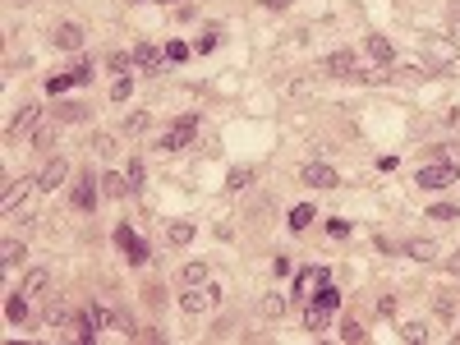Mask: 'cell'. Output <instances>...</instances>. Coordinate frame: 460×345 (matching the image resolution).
<instances>
[{
	"label": "cell",
	"mask_w": 460,
	"mask_h": 345,
	"mask_svg": "<svg viewBox=\"0 0 460 345\" xmlns=\"http://www.w3.org/2000/svg\"><path fill=\"white\" fill-rule=\"evenodd\" d=\"M217 42H221V28H203V33L194 37V51H198V56H203V51H212V46H217Z\"/></svg>",
	"instance_id": "obj_26"
},
{
	"label": "cell",
	"mask_w": 460,
	"mask_h": 345,
	"mask_svg": "<svg viewBox=\"0 0 460 345\" xmlns=\"http://www.w3.org/2000/svg\"><path fill=\"white\" fill-rule=\"evenodd\" d=\"M327 313H331V309H327L322 300H318V304H308V313H304V327H308V332H322V327H327Z\"/></svg>",
	"instance_id": "obj_18"
},
{
	"label": "cell",
	"mask_w": 460,
	"mask_h": 345,
	"mask_svg": "<svg viewBox=\"0 0 460 345\" xmlns=\"http://www.w3.org/2000/svg\"><path fill=\"white\" fill-rule=\"evenodd\" d=\"M134 65H138L143 74H161L166 56H161V51H157L152 42H138V46H134Z\"/></svg>",
	"instance_id": "obj_14"
},
{
	"label": "cell",
	"mask_w": 460,
	"mask_h": 345,
	"mask_svg": "<svg viewBox=\"0 0 460 345\" xmlns=\"http://www.w3.org/2000/svg\"><path fill=\"white\" fill-rule=\"evenodd\" d=\"M419 42H424V56L433 60V69H451V65H456V56H460L456 37H419Z\"/></svg>",
	"instance_id": "obj_2"
},
{
	"label": "cell",
	"mask_w": 460,
	"mask_h": 345,
	"mask_svg": "<svg viewBox=\"0 0 460 345\" xmlns=\"http://www.w3.org/2000/svg\"><path fill=\"white\" fill-rule=\"evenodd\" d=\"M451 37H456V42H460V0H451Z\"/></svg>",
	"instance_id": "obj_44"
},
{
	"label": "cell",
	"mask_w": 460,
	"mask_h": 345,
	"mask_svg": "<svg viewBox=\"0 0 460 345\" xmlns=\"http://www.w3.org/2000/svg\"><path fill=\"white\" fill-rule=\"evenodd\" d=\"M42 290H46V272L33 267L28 277H23V295H42Z\"/></svg>",
	"instance_id": "obj_28"
},
{
	"label": "cell",
	"mask_w": 460,
	"mask_h": 345,
	"mask_svg": "<svg viewBox=\"0 0 460 345\" xmlns=\"http://www.w3.org/2000/svg\"><path fill=\"white\" fill-rule=\"evenodd\" d=\"M364 336H368V332H364L359 323H345V327H340V341H364Z\"/></svg>",
	"instance_id": "obj_41"
},
{
	"label": "cell",
	"mask_w": 460,
	"mask_h": 345,
	"mask_svg": "<svg viewBox=\"0 0 460 345\" xmlns=\"http://www.w3.org/2000/svg\"><path fill=\"white\" fill-rule=\"evenodd\" d=\"M88 115V106H78V101H69V106H60V120H83Z\"/></svg>",
	"instance_id": "obj_38"
},
{
	"label": "cell",
	"mask_w": 460,
	"mask_h": 345,
	"mask_svg": "<svg viewBox=\"0 0 460 345\" xmlns=\"http://www.w3.org/2000/svg\"><path fill=\"white\" fill-rule=\"evenodd\" d=\"M368 56L378 60V65H391V60H396V46L387 42V37H368Z\"/></svg>",
	"instance_id": "obj_17"
},
{
	"label": "cell",
	"mask_w": 460,
	"mask_h": 345,
	"mask_svg": "<svg viewBox=\"0 0 460 345\" xmlns=\"http://www.w3.org/2000/svg\"><path fill=\"white\" fill-rule=\"evenodd\" d=\"M208 304H212V295H203V290H198V286H189V295H185V300H180V309H185V313H203V309H208Z\"/></svg>",
	"instance_id": "obj_21"
},
{
	"label": "cell",
	"mask_w": 460,
	"mask_h": 345,
	"mask_svg": "<svg viewBox=\"0 0 460 345\" xmlns=\"http://www.w3.org/2000/svg\"><path fill=\"white\" fill-rule=\"evenodd\" d=\"M106 323H110V313L101 309V304H88V309H78V318H74V327H78L74 336H78V341H92Z\"/></svg>",
	"instance_id": "obj_4"
},
{
	"label": "cell",
	"mask_w": 460,
	"mask_h": 345,
	"mask_svg": "<svg viewBox=\"0 0 460 345\" xmlns=\"http://www.w3.org/2000/svg\"><path fill=\"white\" fill-rule=\"evenodd\" d=\"M442 156H447L451 166H460V143H447V147H442Z\"/></svg>",
	"instance_id": "obj_47"
},
{
	"label": "cell",
	"mask_w": 460,
	"mask_h": 345,
	"mask_svg": "<svg viewBox=\"0 0 460 345\" xmlns=\"http://www.w3.org/2000/svg\"><path fill=\"white\" fill-rule=\"evenodd\" d=\"M129 65H134V51H110V56H106V69H110V74H124Z\"/></svg>",
	"instance_id": "obj_27"
},
{
	"label": "cell",
	"mask_w": 460,
	"mask_h": 345,
	"mask_svg": "<svg viewBox=\"0 0 460 345\" xmlns=\"http://www.w3.org/2000/svg\"><path fill=\"white\" fill-rule=\"evenodd\" d=\"M447 272H456V277H460V254H451V258H447Z\"/></svg>",
	"instance_id": "obj_50"
},
{
	"label": "cell",
	"mask_w": 460,
	"mask_h": 345,
	"mask_svg": "<svg viewBox=\"0 0 460 345\" xmlns=\"http://www.w3.org/2000/svg\"><path fill=\"white\" fill-rule=\"evenodd\" d=\"M101 193H106V198H124V193H134V189H129L124 175H101Z\"/></svg>",
	"instance_id": "obj_20"
},
{
	"label": "cell",
	"mask_w": 460,
	"mask_h": 345,
	"mask_svg": "<svg viewBox=\"0 0 460 345\" xmlns=\"http://www.w3.org/2000/svg\"><path fill=\"white\" fill-rule=\"evenodd\" d=\"M143 175H148V170H143V161H129V166H124V179H129V189H143Z\"/></svg>",
	"instance_id": "obj_34"
},
{
	"label": "cell",
	"mask_w": 460,
	"mask_h": 345,
	"mask_svg": "<svg viewBox=\"0 0 460 345\" xmlns=\"http://www.w3.org/2000/svg\"><path fill=\"white\" fill-rule=\"evenodd\" d=\"M166 332H157V327H143V332H134V341H161Z\"/></svg>",
	"instance_id": "obj_45"
},
{
	"label": "cell",
	"mask_w": 460,
	"mask_h": 345,
	"mask_svg": "<svg viewBox=\"0 0 460 345\" xmlns=\"http://www.w3.org/2000/svg\"><path fill=\"white\" fill-rule=\"evenodd\" d=\"M69 74H74V83H78V88H83V83H92V65H88V60H78V65L69 69Z\"/></svg>",
	"instance_id": "obj_37"
},
{
	"label": "cell",
	"mask_w": 460,
	"mask_h": 345,
	"mask_svg": "<svg viewBox=\"0 0 460 345\" xmlns=\"http://www.w3.org/2000/svg\"><path fill=\"white\" fill-rule=\"evenodd\" d=\"M83 28H78V23H55L51 28V46L55 51H78V46H83Z\"/></svg>",
	"instance_id": "obj_8"
},
{
	"label": "cell",
	"mask_w": 460,
	"mask_h": 345,
	"mask_svg": "<svg viewBox=\"0 0 460 345\" xmlns=\"http://www.w3.org/2000/svg\"><path fill=\"white\" fill-rule=\"evenodd\" d=\"M115 244L124 249V258H129L134 267H143V263H148V244H143V240L129 230V226H120V230H115Z\"/></svg>",
	"instance_id": "obj_9"
},
{
	"label": "cell",
	"mask_w": 460,
	"mask_h": 345,
	"mask_svg": "<svg viewBox=\"0 0 460 345\" xmlns=\"http://www.w3.org/2000/svg\"><path fill=\"white\" fill-rule=\"evenodd\" d=\"M194 134H198V115H180V120L157 138V152H180V147L194 143Z\"/></svg>",
	"instance_id": "obj_1"
},
{
	"label": "cell",
	"mask_w": 460,
	"mask_h": 345,
	"mask_svg": "<svg viewBox=\"0 0 460 345\" xmlns=\"http://www.w3.org/2000/svg\"><path fill=\"white\" fill-rule=\"evenodd\" d=\"M92 152H97V156H110V152H115V143H110V134H97V138H92Z\"/></svg>",
	"instance_id": "obj_39"
},
{
	"label": "cell",
	"mask_w": 460,
	"mask_h": 345,
	"mask_svg": "<svg viewBox=\"0 0 460 345\" xmlns=\"http://www.w3.org/2000/svg\"><path fill=\"white\" fill-rule=\"evenodd\" d=\"M378 313H382V318H391V313H396V300H391V295H382V300H378Z\"/></svg>",
	"instance_id": "obj_46"
},
{
	"label": "cell",
	"mask_w": 460,
	"mask_h": 345,
	"mask_svg": "<svg viewBox=\"0 0 460 345\" xmlns=\"http://www.w3.org/2000/svg\"><path fill=\"white\" fill-rule=\"evenodd\" d=\"M51 138H55V129H51V124H37L33 143H37V147H51Z\"/></svg>",
	"instance_id": "obj_42"
},
{
	"label": "cell",
	"mask_w": 460,
	"mask_h": 345,
	"mask_svg": "<svg viewBox=\"0 0 460 345\" xmlns=\"http://www.w3.org/2000/svg\"><path fill=\"white\" fill-rule=\"evenodd\" d=\"M456 216H460V207H447V203L433 207V221H456Z\"/></svg>",
	"instance_id": "obj_40"
},
{
	"label": "cell",
	"mask_w": 460,
	"mask_h": 345,
	"mask_svg": "<svg viewBox=\"0 0 460 345\" xmlns=\"http://www.w3.org/2000/svg\"><path fill=\"white\" fill-rule=\"evenodd\" d=\"M267 10H285V5H290V0H263Z\"/></svg>",
	"instance_id": "obj_51"
},
{
	"label": "cell",
	"mask_w": 460,
	"mask_h": 345,
	"mask_svg": "<svg viewBox=\"0 0 460 345\" xmlns=\"http://www.w3.org/2000/svg\"><path fill=\"white\" fill-rule=\"evenodd\" d=\"M110 327H115V332H124V336H134V318H129L124 309H115V313H110Z\"/></svg>",
	"instance_id": "obj_33"
},
{
	"label": "cell",
	"mask_w": 460,
	"mask_h": 345,
	"mask_svg": "<svg viewBox=\"0 0 460 345\" xmlns=\"http://www.w3.org/2000/svg\"><path fill=\"white\" fill-rule=\"evenodd\" d=\"M327 230H331V235L340 240V235H350V221H327Z\"/></svg>",
	"instance_id": "obj_49"
},
{
	"label": "cell",
	"mask_w": 460,
	"mask_h": 345,
	"mask_svg": "<svg viewBox=\"0 0 460 345\" xmlns=\"http://www.w3.org/2000/svg\"><path fill=\"white\" fill-rule=\"evenodd\" d=\"M166 60H189V46L185 42H171V46H166Z\"/></svg>",
	"instance_id": "obj_43"
},
{
	"label": "cell",
	"mask_w": 460,
	"mask_h": 345,
	"mask_svg": "<svg viewBox=\"0 0 460 345\" xmlns=\"http://www.w3.org/2000/svg\"><path fill=\"white\" fill-rule=\"evenodd\" d=\"M258 313H263V318H281V313H285V295H263V300H258Z\"/></svg>",
	"instance_id": "obj_24"
},
{
	"label": "cell",
	"mask_w": 460,
	"mask_h": 345,
	"mask_svg": "<svg viewBox=\"0 0 460 345\" xmlns=\"http://www.w3.org/2000/svg\"><path fill=\"white\" fill-rule=\"evenodd\" d=\"M97 193H101V175H92V170H88V175L69 189V203H74L78 212H92V207H97Z\"/></svg>",
	"instance_id": "obj_5"
},
{
	"label": "cell",
	"mask_w": 460,
	"mask_h": 345,
	"mask_svg": "<svg viewBox=\"0 0 460 345\" xmlns=\"http://www.w3.org/2000/svg\"><path fill=\"white\" fill-rule=\"evenodd\" d=\"M37 124H42V106H37V101H23L19 111H14V120H10V134H28Z\"/></svg>",
	"instance_id": "obj_12"
},
{
	"label": "cell",
	"mask_w": 460,
	"mask_h": 345,
	"mask_svg": "<svg viewBox=\"0 0 460 345\" xmlns=\"http://www.w3.org/2000/svg\"><path fill=\"white\" fill-rule=\"evenodd\" d=\"M78 313H74V304L65 300V295H51V300H46V309H42V323L46 327H65V323H74Z\"/></svg>",
	"instance_id": "obj_7"
},
{
	"label": "cell",
	"mask_w": 460,
	"mask_h": 345,
	"mask_svg": "<svg viewBox=\"0 0 460 345\" xmlns=\"http://www.w3.org/2000/svg\"><path fill=\"white\" fill-rule=\"evenodd\" d=\"M65 88H74V74H55V78H46V92H51V97H60Z\"/></svg>",
	"instance_id": "obj_32"
},
{
	"label": "cell",
	"mask_w": 460,
	"mask_h": 345,
	"mask_svg": "<svg viewBox=\"0 0 460 345\" xmlns=\"http://www.w3.org/2000/svg\"><path fill=\"white\" fill-rule=\"evenodd\" d=\"M285 92H290V97H304V92H313V78H290Z\"/></svg>",
	"instance_id": "obj_35"
},
{
	"label": "cell",
	"mask_w": 460,
	"mask_h": 345,
	"mask_svg": "<svg viewBox=\"0 0 460 345\" xmlns=\"http://www.w3.org/2000/svg\"><path fill=\"white\" fill-rule=\"evenodd\" d=\"M194 235H198V226H194V221H171V226H166V240H171L175 249H185Z\"/></svg>",
	"instance_id": "obj_15"
},
{
	"label": "cell",
	"mask_w": 460,
	"mask_h": 345,
	"mask_svg": "<svg viewBox=\"0 0 460 345\" xmlns=\"http://www.w3.org/2000/svg\"><path fill=\"white\" fill-rule=\"evenodd\" d=\"M19 258H23V244H14V240H5V244H0V267H14Z\"/></svg>",
	"instance_id": "obj_29"
},
{
	"label": "cell",
	"mask_w": 460,
	"mask_h": 345,
	"mask_svg": "<svg viewBox=\"0 0 460 345\" xmlns=\"http://www.w3.org/2000/svg\"><path fill=\"white\" fill-rule=\"evenodd\" d=\"M148 124H152V115H148V111H134V115H124V134L138 138V134H148Z\"/></svg>",
	"instance_id": "obj_22"
},
{
	"label": "cell",
	"mask_w": 460,
	"mask_h": 345,
	"mask_svg": "<svg viewBox=\"0 0 460 345\" xmlns=\"http://www.w3.org/2000/svg\"><path fill=\"white\" fill-rule=\"evenodd\" d=\"M290 272V258H272V277H285Z\"/></svg>",
	"instance_id": "obj_48"
},
{
	"label": "cell",
	"mask_w": 460,
	"mask_h": 345,
	"mask_svg": "<svg viewBox=\"0 0 460 345\" xmlns=\"http://www.w3.org/2000/svg\"><path fill=\"white\" fill-rule=\"evenodd\" d=\"M299 179H304V184H313V189H336V184H340V175L327 166V161H308V166L299 170Z\"/></svg>",
	"instance_id": "obj_6"
},
{
	"label": "cell",
	"mask_w": 460,
	"mask_h": 345,
	"mask_svg": "<svg viewBox=\"0 0 460 345\" xmlns=\"http://www.w3.org/2000/svg\"><path fill=\"white\" fill-rule=\"evenodd\" d=\"M5 313H10V323H28V295H10V304H5Z\"/></svg>",
	"instance_id": "obj_23"
},
{
	"label": "cell",
	"mask_w": 460,
	"mask_h": 345,
	"mask_svg": "<svg viewBox=\"0 0 460 345\" xmlns=\"http://www.w3.org/2000/svg\"><path fill=\"white\" fill-rule=\"evenodd\" d=\"M322 74L327 78H354V51H331L322 60Z\"/></svg>",
	"instance_id": "obj_13"
},
{
	"label": "cell",
	"mask_w": 460,
	"mask_h": 345,
	"mask_svg": "<svg viewBox=\"0 0 460 345\" xmlns=\"http://www.w3.org/2000/svg\"><path fill=\"white\" fill-rule=\"evenodd\" d=\"M129 92H134V78L120 74V78H115V88H110V101H129Z\"/></svg>",
	"instance_id": "obj_31"
},
{
	"label": "cell",
	"mask_w": 460,
	"mask_h": 345,
	"mask_svg": "<svg viewBox=\"0 0 460 345\" xmlns=\"http://www.w3.org/2000/svg\"><path fill=\"white\" fill-rule=\"evenodd\" d=\"M226 184H230V189H235V193H240V189H249V184H253V170H249V166L230 170V179H226Z\"/></svg>",
	"instance_id": "obj_30"
},
{
	"label": "cell",
	"mask_w": 460,
	"mask_h": 345,
	"mask_svg": "<svg viewBox=\"0 0 460 345\" xmlns=\"http://www.w3.org/2000/svg\"><path fill=\"white\" fill-rule=\"evenodd\" d=\"M65 175H69V161H65V156H55V161H46V166H42V175H37V189L55 193L60 184H65Z\"/></svg>",
	"instance_id": "obj_10"
},
{
	"label": "cell",
	"mask_w": 460,
	"mask_h": 345,
	"mask_svg": "<svg viewBox=\"0 0 460 345\" xmlns=\"http://www.w3.org/2000/svg\"><path fill=\"white\" fill-rule=\"evenodd\" d=\"M405 258H415V263H433V258H438V244H433V240H410Z\"/></svg>",
	"instance_id": "obj_16"
},
{
	"label": "cell",
	"mask_w": 460,
	"mask_h": 345,
	"mask_svg": "<svg viewBox=\"0 0 460 345\" xmlns=\"http://www.w3.org/2000/svg\"><path fill=\"white\" fill-rule=\"evenodd\" d=\"M308 226H313V207H308V203H299V207L290 212V230H308Z\"/></svg>",
	"instance_id": "obj_25"
},
{
	"label": "cell",
	"mask_w": 460,
	"mask_h": 345,
	"mask_svg": "<svg viewBox=\"0 0 460 345\" xmlns=\"http://www.w3.org/2000/svg\"><path fill=\"white\" fill-rule=\"evenodd\" d=\"M460 170L451 166V161H428V166L415 170V184H424V189H447V184H456Z\"/></svg>",
	"instance_id": "obj_3"
},
{
	"label": "cell",
	"mask_w": 460,
	"mask_h": 345,
	"mask_svg": "<svg viewBox=\"0 0 460 345\" xmlns=\"http://www.w3.org/2000/svg\"><path fill=\"white\" fill-rule=\"evenodd\" d=\"M401 336H405V341H428V327L424 323H405V327H401Z\"/></svg>",
	"instance_id": "obj_36"
},
{
	"label": "cell",
	"mask_w": 460,
	"mask_h": 345,
	"mask_svg": "<svg viewBox=\"0 0 460 345\" xmlns=\"http://www.w3.org/2000/svg\"><path fill=\"white\" fill-rule=\"evenodd\" d=\"M161 5H171V0H161Z\"/></svg>",
	"instance_id": "obj_52"
},
{
	"label": "cell",
	"mask_w": 460,
	"mask_h": 345,
	"mask_svg": "<svg viewBox=\"0 0 460 345\" xmlns=\"http://www.w3.org/2000/svg\"><path fill=\"white\" fill-rule=\"evenodd\" d=\"M180 281H185V286H208V263H185V267H180Z\"/></svg>",
	"instance_id": "obj_19"
},
{
	"label": "cell",
	"mask_w": 460,
	"mask_h": 345,
	"mask_svg": "<svg viewBox=\"0 0 460 345\" xmlns=\"http://www.w3.org/2000/svg\"><path fill=\"white\" fill-rule=\"evenodd\" d=\"M37 189V179H5V193H0V207H5V212H14V207H19V203L23 198H28V193H33Z\"/></svg>",
	"instance_id": "obj_11"
}]
</instances>
